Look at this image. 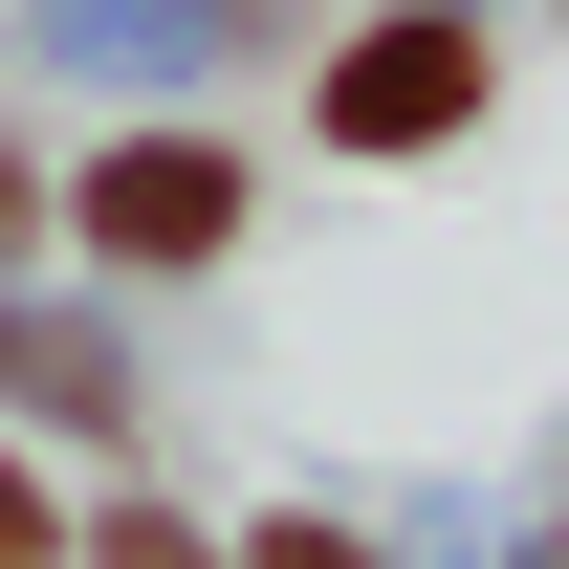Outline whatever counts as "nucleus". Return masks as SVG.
I'll return each instance as SVG.
<instances>
[{"instance_id":"nucleus-6","label":"nucleus","mask_w":569,"mask_h":569,"mask_svg":"<svg viewBox=\"0 0 569 569\" xmlns=\"http://www.w3.org/2000/svg\"><path fill=\"white\" fill-rule=\"evenodd\" d=\"M263 569H372V548H329V526H284V548H263Z\"/></svg>"},{"instance_id":"nucleus-2","label":"nucleus","mask_w":569,"mask_h":569,"mask_svg":"<svg viewBox=\"0 0 569 569\" xmlns=\"http://www.w3.org/2000/svg\"><path fill=\"white\" fill-rule=\"evenodd\" d=\"M482 110V22H372L351 67H329V132L351 153H417V132H460Z\"/></svg>"},{"instance_id":"nucleus-7","label":"nucleus","mask_w":569,"mask_h":569,"mask_svg":"<svg viewBox=\"0 0 569 569\" xmlns=\"http://www.w3.org/2000/svg\"><path fill=\"white\" fill-rule=\"evenodd\" d=\"M0 241H22V176H0Z\"/></svg>"},{"instance_id":"nucleus-5","label":"nucleus","mask_w":569,"mask_h":569,"mask_svg":"<svg viewBox=\"0 0 569 569\" xmlns=\"http://www.w3.org/2000/svg\"><path fill=\"white\" fill-rule=\"evenodd\" d=\"M110 569H198V548H176V526H110Z\"/></svg>"},{"instance_id":"nucleus-3","label":"nucleus","mask_w":569,"mask_h":569,"mask_svg":"<svg viewBox=\"0 0 569 569\" xmlns=\"http://www.w3.org/2000/svg\"><path fill=\"white\" fill-rule=\"evenodd\" d=\"M0 372H22L44 417H110V395H132V372H110V351H67V329H0Z\"/></svg>"},{"instance_id":"nucleus-4","label":"nucleus","mask_w":569,"mask_h":569,"mask_svg":"<svg viewBox=\"0 0 569 569\" xmlns=\"http://www.w3.org/2000/svg\"><path fill=\"white\" fill-rule=\"evenodd\" d=\"M0 569H44V503H22V460H0Z\"/></svg>"},{"instance_id":"nucleus-1","label":"nucleus","mask_w":569,"mask_h":569,"mask_svg":"<svg viewBox=\"0 0 569 569\" xmlns=\"http://www.w3.org/2000/svg\"><path fill=\"white\" fill-rule=\"evenodd\" d=\"M88 241H110V263H219V241H241V176H219L198 132L88 153Z\"/></svg>"},{"instance_id":"nucleus-8","label":"nucleus","mask_w":569,"mask_h":569,"mask_svg":"<svg viewBox=\"0 0 569 569\" xmlns=\"http://www.w3.org/2000/svg\"><path fill=\"white\" fill-rule=\"evenodd\" d=\"M526 569H569V548H526Z\"/></svg>"}]
</instances>
